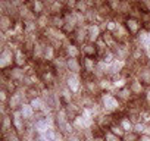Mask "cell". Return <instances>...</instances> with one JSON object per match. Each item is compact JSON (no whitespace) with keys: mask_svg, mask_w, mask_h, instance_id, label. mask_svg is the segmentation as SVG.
Wrapping results in <instances>:
<instances>
[{"mask_svg":"<svg viewBox=\"0 0 150 141\" xmlns=\"http://www.w3.org/2000/svg\"><path fill=\"white\" fill-rule=\"evenodd\" d=\"M15 62V53L11 47H3L2 54H0V66L3 69L8 68L9 65H12Z\"/></svg>","mask_w":150,"mask_h":141,"instance_id":"cell-1","label":"cell"},{"mask_svg":"<svg viewBox=\"0 0 150 141\" xmlns=\"http://www.w3.org/2000/svg\"><path fill=\"white\" fill-rule=\"evenodd\" d=\"M100 32H102V30H100L99 25H96V24L88 25L87 27V41L88 43H97V40H100V37H102Z\"/></svg>","mask_w":150,"mask_h":141,"instance_id":"cell-2","label":"cell"},{"mask_svg":"<svg viewBox=\"0 0 150 141\" xmlns=\"http://www.w3.org/2000/svg\"><path fill=\"white\" fill-rule=\"evenodd\" d=\"M66 68L71 74H78L81 70V63L77 57H66Z\"/></svg>","mask_w":150,"mask_h":141,"instance_id":"cell-3","label":"cell"},{"mask_svg":"<svg viewBox=\"0 0 150 141\" xmlns=\"http://www.w3.org/2000/svg\"><path fill=\"white\" fill-rule=\"evenodd\" d=\"M125 28L128 30V32L129 34H138L140 32V30H141V24L137 21V19H134V18H129V19H127V22H125Z\"/></svg>","mask_w":150,"mask_h":141,"instance_id":"cell-4","label":"cell"},{"mask_svg":"<svg viewBox=\"0 0 150 141\" xmlns=\"http://www.w3.org/2000/svg\"><path fill=\"white\" fill-rule=\"evenodd\" d=\"M0 27H2V31L3 34H6L9 30H12V18L6 13L2 15V18H0Z\"/></svg>","mask_w":150,"mask_h":141,"instance_id":"cell-5","label":"cell"},{"mask_svg":"<svg viewBox=\"0 0 150 141\" xmlns=\"http://www.w3.org/2000/svg\"><path fill=\"white\" fill-rule=\"evenodd\" d=\"M81 51L84 53L86 57H93V56L96 54V51H97V49H96V43H86V44L83 46Z\"/></svg>","mask_w":150,"mask_h":141,"instance_id":"cell-6","label":"cell"},{"mask_svg":"<svg viewBox=\"0 0 150 141\" xmlns=\"http://www.w3.org/2000/svg\"><path fill=\"white\" fill-rule=\"evenodd\" d=\"M68 87L72 90V91H77L80 88V77L77 74H71L68 77Z\"/></svg>","mask_w":150,"mask_h":141,"instance_id":"cell-7","label":"cell"},{"mask_svg":"<svg viewBox=\"0 0 150 141\" xmlns=\"http://www.w3.org/2000/svg\"><path fill=\"white\" fill-rule=\"evenodd\" d=\"M96 65L97 63L94 62L93 57H84V60H83V66H84V69L87 70V72H94Z\"/></svg>","mask_w":150,"mask_h":141,"instance_id":"cell-8","label":"cell"},{"mask_svg":"<svg viewBox=\"0 0 150 141\" xmlns=\"http://www.w3.org/2000/svg\"><path fill=\"white\" fill-rule=\"evenodd\" d=\"M31 11L34 13H43L44 12V3L41 0H31Z\"/></svg>","mask_w":150,"mask_h":141,"instance_id":"cell-9","label":"cell"},{"mask_svg":"<svg viewBox=\"0 0 150 141\" xmlns=\"http://www.w3.org/2000/svg\"><path fill=\"white\" fill-rule=\"evenodd\" d=\"M50 27H53V28H63V25H65V19L63 18H59V15H53L52 18H50Z\"/></svg>","mask_w":150,"mask_h":141,"instance_id":"cell-10","label":"cell"},{"mask_svg":"<svg viewBox=\"0 0 150 141\" xmlns=\"http://www.w3.org/2000/svg\"><path fill=\"white\" fill-rule=\"evenodd\" d=\"M103 104H105L106 109L113 110V109L118 106V102H116V99L112 97V96H105V99H103Z\"/></svg>","mask_w":150,"mask_h":141,"instance_id":"cell-11","label":"cell"},{"mask_svg":"<svg viewBox=\"0 0 150 141\" xmlns=\"http://www.w3.org/2000/svg\"><path fill=\"white\" fill-rule=\"evenodd\" d=\"M65 51H66L68 57H78V54H80V50H78V47L75 44H68L65 47Z\"/></svg>","mask_w":150,"mask_h":141,"instance_id":"cell-12","label":"cell"},{"mask_svg":"<svg viewBox=\"0 0 150 141\" xmlns=\"http://www.w3.org/2000/svg\"><path fill=\"white\" fill-rule=\"evenodd\" d=\"M43 59H54V49L52 44H46L44 46V53H43Z\"/></svg>","mask_w":150,"mask_h":141,"instance_id":"cell-13","label":"cell"},{"mask_svg":"<svg viewBox=\"0 0 150 141\" xmlns=\"http://www.w3.org/2000/svg\"><path fill=\"white\" fill-rule=\"evenodd\" d=\"M15 63L18 65V68L24 66V63H25V54H22L21 50H18V51L15 53Z\"/></svg>","mask_w":150,"mask_h":141,"instance_id":"cell-14","label":"cell"},{"mask_svg":"<svg viewBox=\"0 0 150 141\" xmlns=\"http://www.w3.org/2000/svg\"><path fill=\"white\" fill-rule=\"evenodd\" d=\"M35 21H37V25H38V27H41V28H44V27L47 25V22H50V19H49V18H47V15H44V13H41Z\"/></svg>","mask_w":150,"mask_h":141,"instance_id":"cell-15","label":"cell"},{"mask_svg":"<svg viewBox=\"0 0 150 141\" xmlns=\"http://www.w3.org/2000/svg\"><path fill=\"white\" fill-rule=\"evenodd\" d=\"M11 77H12V78H16V80H18V78H19V80H21V78L24 80V70H22L21 68H16V69H13V72L11 74Z\"/></svg>","mask_w":150,"mask_h":141,"instance_id":"cell-16","label":"cell"},{"mask_svg":"<svg viewBox=\"0 0 150 141\" xmlns=\"http://www.w3.org/2000/svg\"><path fill=\"white\" fill-rule=\"evenodd\" d=\"M50 11L53 15H57L60 12V3L59 2H52V6H50Z\"/></svg>","mask_w":150,"mask_h":141,"instance_id":"cell-17","label":"cell"},{"mask_svg":"<svg viewBox=\"0 0 150 141\" xmlns=\"http://www.w3.org/2000/svg\"><path fill=\"white\" fill-rule=\"evenodd\" d=\"M21 113H22V116H24V118H30V116L33 115V109H31L30 106H24Z\"/></svg>","mask_w":150,"mask_h":141,"instance_id":"cell-18","label":"cell"},{"mask_svg":"<svg viewBox=\"0 0 150 141\" xmlns=\"http://www.w3.org/2000/svg\"><path fill=\"white\" fill-rule=\"evenodd\" d=\"M141 80L146 84H150V70H144V72L141 74Z\"/></svg>","mask_w":150,"mask_h":141,"instance_id":"cell-19","label":"cell"},{"mask_svg":"<svg viewBox=\"0 0 150 141\" xmlns=\"http://www.w3.org/2000/svg\"><path fill=\"white\" fill-rule=\"evenodd\" d=\"M33 107H34V109H41V107H43V103H41V100H40V99H37V100H33Z\"/></svg>","mask_w":150,"mask_h":141,"instance_id":"cell-20","label":"cell"},{"mask_svg":"<svg viewBox=\"0 0 150 141\" xmlns=\"http://www.w3.org/2000/svg\"><path fill=\"white\" fill-rule=\"evenodd\" d=\"M131 90H132V91H141L140 82H138V81H134V82H132V85H131Z\"/></svg>","mask_w":150,"mask_h":141,"instance_id":"cell-21","label":"cell"},{"mask_svg":"<svg viewBox=\"0 0 150 141\" xmlns=\"http://www.w3.org/2000/svg\"><path fill=\"white\" fill-rule=\"evenodd\" d=\"M106 140H108V141H119V137H116V135H113V134H108Z\"/></svg>","mask_w":150,"mask_h":141,"instance_id":"cell-22","label":"cell"}]
</instances>
